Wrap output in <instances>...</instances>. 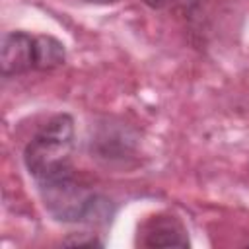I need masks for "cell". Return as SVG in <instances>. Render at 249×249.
<instances>
[{"mask_svg":"<svg viewBox=\"0 0 249 249\" xmlns=\"http://www.w3.org/2000/svg\"><path fill=\"white\" fill-rule=\"evenodd\" d=\"M74 119L66 113L53 117L25 146L23 163L39 191L64 185L74 177Z\"/></svg>","mask_w":249,"mask_h":249,"instance_id":"1","label":"cell"},{"mask_svg":"<svg viewBox=\"0 0 249 249\" xmlns=\"http://www.w3.org/2000/svg\"><path fill=\"white\" fill-rule=\"evenodd\" d=\"M84 2H89V4H115L119 0H84Z\"/></svg>","mask_w":249,"mask_h":249,"instance_id":"5","label":"cell"},{"mask_svg":"<svg viewBox=\"0 0 249 249\" xmlns=\"http://www.w3.org/2000/svg\"><path fill=\"white\" fill-rule=\"evenodd\" d=\"M2 74L18 76L29 70H43V45L41 37L23 31L6 33L2 39Z\"/></svg>","mask_w":249,"mask_h":249,"instance_id":"2","label":"cell"},{"mask_svg":"<svg viewBox=\"0 0 249 249\" xmlns=\"http://www.w3.org/2000/svg\"><path fill=\"white\" fill-rule=\"evenodd\" d=\"M146 247H189L187 231L181 222L173 216H158L152 218L144 226V241Z\"/></svg>","mask_w":249,"mask_h":249,"instance_id":"3","label":"cell"},{"mask_svg":"<svg viewBox=\"0 0 249 249\" xmlns=\"http://www.w3.org/2000/svg\"><path fill=\"white\" fill-rule=\"evenodd\" d=\"M142 2H144V4H148L150 8H163L169 0H142Z\"/></svg>","mask_w":249,"mask_h":249,"instance_id":"4","label":"cell"}]
</instances>
